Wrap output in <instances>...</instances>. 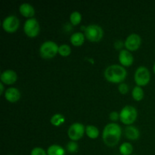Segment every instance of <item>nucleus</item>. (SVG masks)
I'll return each instance as SVG.
<instances>
[{
    "label": "nucleus",
    "mask_w": 155,
    "mask_h": 155,
    "mask_svg": "<svg viewBox=\"0 0 155 155\" xmlns=\"http://www.w3.org/2000/svg\"><path fill=\"white\" fill-rule=\"evenodd\" d=\"M121 135L122 130L119 124L116 123H109L103 130V142L107 146L114 147L119 143Z\"/></svg>",
    "instance_id": "f257e3e1"
},
{
    "label": "nucleus",
    "mask_w": 155,
    "mask_h": 155,
    "mask_svg": "<svg viewBox=\"0 0 155 155\" xmlns=\"http://www.w3.org/2000/svg\"><path fill=\"white\" fill-rule=\"evenodd\" d=\"M127 77V71L124 67L119 64H112L104 71L106 80L112 83H122Z\"/></svg>",
    "instance_id": "f03ea898"
},
{
    "label": "nucleus",
    "mask_w": 155,
    "mask_h": 155,
    "mask_svg": "<svg viewBox=\"0 0 155 155\" xmlns=\"http://www.w3.org/2000/svg\"><path fill=\"white\" fill-rule=\"evenodd\" d=\"M59 46L53 41H45L39 48V54L44 59H51L57 55Z\"/></svg>",
    "instance_id": "7ed1b4c3"
},
{
    "label": "nucleus",
    "mask_w": 155,
    "mask_h": 155,
    "mask_svg": "<svg viewBox=\"0 0 155 155\" xmlns=\"http://www.w3.org/2000/svg\"><path fill=\"white\" fill-rule=\"evenodd\" d=\"M137 116V110L131 105L125 106L120 112V120L127 126H131L136 120Z\"/></svg>",
    "instance_id": "20e7f679"
},
{
    "label": "nucleus",
    "mask_w": 155,
    "mask_h": 155,
    "mask_svg": "<svg viewBox=\"0 0 155 155\" xmlns=\"http://www.w3.org/2000/svg\"><path fill=\"white\" fill-rule=\"evenodd\" d=\"M85 36L91 42H98L104 36V30L98 24H90L84 30Z\"/></svg>",
    "instance_id": "39448f33"
},
{
    "label": "nucleus",
    "mask_w": 155,
    "mask_h": 155,
    "mask_svg": "<svg viewBox=\"0 0 155 155\" xmlns=\"http://www.w3.org/2000/svg\"><path fill=\"white\" fill-rule=\"evenodd\" d=\"M134 80L138 86H145L151 80V74L146 67L141 66L135 72Z\"/></svg>",
    "instance_id": "423d86ee"
},
{
    "label": "nucleus",
    "mask_w": 155,
    "mask_h": 155,
    "mask_svg": "<svg viewBox=\"0 0 155 155\" xmlns=\"http://www.w3.org/2000/svg\"><path fill=\"white\" fill-rule=\"evenodd\" d=\"M24 31L28 37H36L40 32V26L37 20L33 18L27 19L24 23Z\"/></svg>",
    "instance_id": "0eeeda50"
},
{
    "label": "nucleus",
    "mask_w": 155,
    "mask_h": 155,
    "mask_svg": "<svg viewBox=\"0 0 155 155\" xmlns=\"http://www.w3.org/2000/svg\"><path fill=\"white\" fill-rule=\"evenodd\" d=\"M85 133H86V127L83 124L80 123H74L70 126L68 135L71 141L77 142L83 137Z\"/></svg>",
    "instance_id": "6e6552de"
},
{
    "label": "nucleus",
    "mask_w": 155,
    "mask_h": 155,
    "mask_svg": "<svg viewBox=\"0 0 155 155\" xmlns=\"http://www.w3.org/2000/svg\"><path fill=\"white\" fill-rule=\"evenodd\" d=\"M20 26V21L15 15L6 17L2 21V28L5 32L9 33H15Z\"/></svg>",
    "instance_id": "1a4fd4ad"
},
{
    "label": "nucleus",
    "mask_w": 155,
    "mask_h": 155,
    "mask_svg": "<svg viewBox=\"0 0 155 155\" xmlns=\"http://www.w3.org/2000/svg\"><path fill=\"white\" fill-rule=\"evenodd\" d=\"M142 39L139 34L132 33L129 35L124 42V47L130 51H137L141 46Z\"/></svg>",
    "instance_id": "9d476101"
},
{
    "label": "nucleus",
    "mask_w": 155,
    "mask_h": 155,
    "mask_svg": "<svg viewBox=\"0 0 155 155\" xmlns=\"http://www.w3.org/2000/svg\"><path fill=\"white\" fill-rule=\"evenodd\" d=\"M119 61L123 67H130L134 62V58L132 53L127 49H121L119 53Z\"/></svg>",
    "instance_id": "9b49d317"
},
{
    "label": "nucleus",
    "mask_w": 155,
    "mask_h": 155,
    "mask_svg": "<svg viewBox=\"0 0 155 155\" xmlns=\"http://www.w3.org/2000/svg\"><path fill=\"white\" fill-rule=\"evenodd\" d=\"M1 83L5 85H12L16 83L18 75L15 71L12 70H6L1 74Z\"/></svg>",
    "instance_id": "f8f14e48"
},
{
    "label": "nucleus",
    "mask_w": 155,
    "mask_h": 155,
    "mask_svg": "<svg viewBox=\"0 0 155 155\" xmlns=\"http://www.w3.org/2000/svg\"><path fill=\"white\" fill-rule=\"evenodd\" d=\"M5 98L11 103H15L21 98V94L18 89L15 87H10L5 92Z\"/></svg>",
    "instance_id": "ddd939ff"
},
{
    "label": "nucleus",
    "mask_w": 155,
    "mask_h": 155,
    "mask_svg": "<svg viewBox=\"0 0 155 155\" xmlns=\"http://www.w3.org/2000/svg\"><path fill=\"white\" fill-rule=\"evenodd\" d=\"M19 12L22 16L28 18H33L35 15V9L29 3H23L19 6Z\"/></svg>",
    "instance_id": "4468645a"
},
{
    "label": "nucleus",
    "mask_w": 155,
    "mask_h": 155,
    "mask_svg": "<svg viewBox=\"0 0 155 155\" xmlns=\"http://www.w3.org/2000/svg\"><path fill=\"white\" fill-rule=\"evenodd\" d=\"M125 136L131 141H136L140 136V132L137 127L134 126H127L124 130Z\"/></svg>",
    "instance_id": "2eb2a0df"
},
{
    "label": "nucleus",
    "mask_w": 155,
    "mask_h": 155,
    "mask_svg": "<svg viewBox=\"0 0 155 155\" xmlns=\"http://www.w3.org/2000/svg\"><path fill=\"white\" fill-rule=\"evenodd\" d=\"M85 34H83L81 32H77L71 35V38H70V41H71V44L74 46H81L83 45L85 42Z\"/></svg>",
    "instance_id": "dca6fc26"
},
{
    "label": "nucleus",
    "mask_w": 155,
    "mask_h": 155,
    "mask_svg": "<svg viewBox=\"0 0 155 155\" xmlns=\"http://www.w3.org/2000/svg\"><path fill=\"white\" fill-rule=\"evenodd\" d=\"M48 155H65L64 148L59 145H51L47 149Z\"/></svg>",
    "instance_id": "f3484780"
},
{
    "label": "nucleus",
    "mask_w": 155,
    "mask_h": 155,
    "mask_svg": "<svg viewBox=\"0 0 155 155\" xmlns=\"http://www.w3.org/2000/svg\"><path fill=\"white\" fill-rule=\"evenodd\" d=\"M86 134L89 139H95L99 136V130L95 126L88 125L86 127Z\"/></svg>",
    "instance_id": "a211bd4d"
},
{
    "label": "nucleus",
    "mask_w": 155,
    "mask_h": 155,
    "mask_svg": "<svg viewBox=\"0 0 155 155\" xmlns=\"http://www.w3.org/2000/svg\"><path fill=\"white\" fill-rule=\"evenodd\" d=\"M65 117L63 114H54L50 119V122H51V125L54 127H58L61 126L62 124L64 123Z\"/></svg>",
    "instance_id": "6ab92c4d"
},
{
    "label": "nucleus",
    "mask_w": 155,
    "mask_h": 155,
    "mask_svg": "<svg viewBox=\"0 0 155 155\" xmlns=\"http://www.w3.org/2000/svg\"><path fill=\"white\" fill-rule=\"evenodd\" d=\"M144 95H145V94H144V91L142 87L136 86L133 88V91H132V96L135 101H142L144 98Z\"/></svg>",
    "instance_id": "aec40b11"
},
{
    "label": "nucleus",
    "mask_w": 155,
    "mask_h": 155,
    "mask_svg": "<svg viewBox=\"0 0 155 155\" xmlns=\"http://www.w3.org/2000/svg\"><path fill=\"white\" fill-rule=\"evenodd\" d=\"M119 151L122 155H131L133 152V146L130 142H124L120 146Z\"/></svg>",
    "instance_id": "412c9836"
},
{
    "label": "nucleus",
    "mask_w": 155,
    "mask_h": 155,
    "mask_svg": "<svg viewBox=\"0 0 155 155\" xmlns=\"http://www.w3.org/2000/svg\"><path fill=\"white\" fill-rule=\"evenodd\" d=\"M82 15L79 12H73L70 15V21L73 26H77L81 23Z\"/></svg>",
    "instance_id": "4be33fe9"
},
{
    "label": "nucleus",
    "mask_w": 155,
    "mask_h": 155,
    "mask_svg": "<svg viewBox=\"0 0 155 155\" xmlns=\"http://www.w3.org/2000/svg\"><path fill=\"white\" fill-rule=\"evenodd\" d=\"M58 54L62 57H68L71 54V48L67 44L60 45L58 48Z\"/></svg>",
    "instance_id": "5701e85b"
},
{
    "label": "nucleus",
    "mask_w": 155,
    "mask_h": 155,
    "mask_svg": "<svg viewBox=\"0 0 155 155\" xmlns=\"http://www.w3.org/2000/svg\"><path fill=\"white\" fill-rule=\"evenodd\" d=\"M67 151L69 153H76L79 149V145L76 142L74 141H71L68 143V145H66Z\"/></svg>",
    "instance_id": "b1692460"
},
{
    "label": "nucleus",
    "mask_w": 155,
    "mask_h": 155,
    "mask_svg": "<svg viewBox=\"0 0 155 155\" xmlns=\"http://www.w3.org/2000/svg\"><path fill=\"white\" fill-rule=\"evenodd\" d=\"M30 155H48V154H47V151H45L43 148L40 147H36L32 149Z\"/></svg>",
    "instance_id": "393cba45"
},
{
    "label": "nucleus",
    "mask_w": 155,
    "mask_h": 155,
    "mask_svg": "<svg viewBox=\"0 0 155 155\" xmlns=\"http://www.w3.org/2000/svg\"><path fill=\"white\" fill-rule=\"evenodd\" d=\"M118 91H119L120 93L123 94V95L127 94L129 92V87L127 86V84H126L124 83H120L119 85V86H118Z\"/></svg>",
    "instance_id": "a878e982"
},
{
    "label": "nucleus",
    "mask_w": 155,
    "mask_h": 155,
    "mask_svg": "<svg viewBox=\"0 0 155 155\" xmlns=\"http://www.w3.org/2000/svg\"><path fill=\"white\" fill-rule=\"evenodd\" d=\"M109 118L112 121V123H115L118 120H120V114L117 113V111L111 112L110 114V115H109Z\"/></svg>",
    "instance_id": "bb28decb"
},
{
    "label": "nucleus",
    "mask_w": 155,
    "mask_h": 155,
    "mask_svg": "<svg viewBox=\"0 0 155 155\" xmlns=\"http://www.w3.org/2000/svg\"><path fill=\"white\" fill-rule=\"evenodd\" d=\"M114 46L116 47L117 49H120V48H122L123 46H124V42H123L122 41H117V42H115L114 44Z\"/></svg>",
    "instance_id": "cd10ccee"
},
{
    "label": "nucleus",
    "mask_w": 155,
    "mask_h": 155,
    "mask_svg": "<svg viewBox=\"0 0 155 155\" xmlns=\"http://www.w3.org/2000/svg\"><path fill=\"white\" fill-rule=\"evenodd\" d=\"M0 88H1V89H0V94L2 95L3 92H4V84L2 83H0Z\"/></svg>",
    "instance_id": "c85d7f7f"
},
{
    "label": "nucleus",
    "mask_w": 155,
    "mask_h": 155,
    "mask_svg": "<svg viewBox=\"0 0 155 155\" xmlns=\"http://www.w3.org/2000/svg\"><path fill=\"white\" fill-rule=\"evenodd\" d=\"M153 71H154V73L155 74V63L154 64V67H153Z\"/></svg>",
    "instance_id": "c756f323"
},
{
    "label": "nucleus",
    "mask_w": 155,
    "mask_h": 155,
    "mask_svg": "<svg viewBox=\"0 0 155 155\" xmlns=\"http://www.w3.org/2000/svg\"><path fill=\"white\" fill-rule=\"evenodd\" d=\"M9 155H12V154H9Z\"/></svg>",
    "instance_id": "7c9ffc66"
}]
</instances>
